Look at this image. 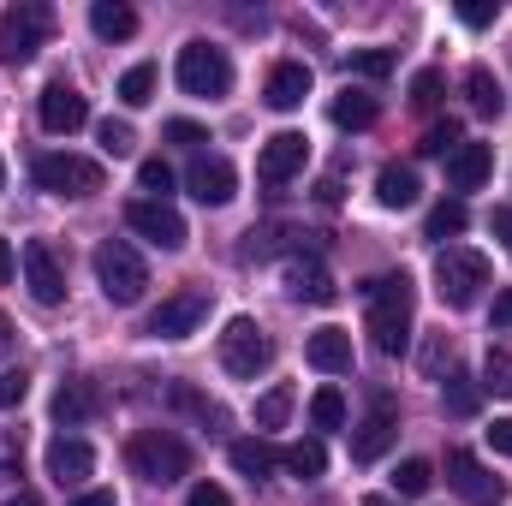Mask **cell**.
<instances>
[{
    "label": "cell",
    "instance_id": "4dcf8cb0",
    "mask_svg": "<svg viewBox=\"0 0 512 506\" xmlns=\"http://www.w3.org/2000/svg\"><path fill=\"white\" fill-rule=\"evenodd\" d=\"M227 453H233V471H239V477H268V471H274V453H268V447H262V441H251V435H245V441H233V447H227Z\"/></svg>",
    "mask_w": 512,
    "mask_h": 506
},
{
    "label": "cell",
    "instance_id": "f35d334b",
    "mask_svg": "<svg viewBox=\"0 0 512 506\" xmlns=\"http://www.w3.org/2000/svg\"><path fill=\"white\" fill-rule=\"evenodd\" d=\"M441 90H447V78H441L435 66H423V72L411 78V108H435V102H441Z\"/></svg>",
    "mask_w": 512,
    "mask_h": 506
},
{
    "label": "cell",
    "instance_id": "603a6c76",
    "mask_svg": "<svg viewBox=\"0 0 512 506\" xmlns=\"http://www.w3.org/2000/svg\"><path fill=\"white\" fill-rule=\"evenodd\" d=\"M328 120H334L340 131H370L376 120H382V102H376L370 90H352V84H346V90L334 96V108H328Z\"/></svg>",
    "mask_w": 512,
    "mask_h": 506
},
{
    "label": "cell",
    "instance_id": "5bb4252c",
    "mask_svg": "<svg viewBox=\"0 0 512 506\" xmlns=\"http://www.w3.org/2000/svg\"><path fill=\"white\" fill-rule=\"evenodd\" d=\"M36 114H42V131H54V137H72V131L90 126V102H84V96H78L66 78H54V84L42 90Z\"/></svg>",
    "mask_w": 512,
    "mask_h": 506
},
{
    "label": "cell",
    "instance_id": "d6986e66",
    "mask_svg": "<svg viewBox=\"0 0 512 506\" xmlns=\"http://www.w3.org/2000/svg\"><path fill=\"white\" fill-rule=\"evenodd\" d=\"M96 471V447L84 441V435H54L48 441V477L66 489V483H84Z\"/></svg>",
    "mask_w": 512,
    "mask_h": 506
},
{
    "label": "cell",
    "instance_id": "4fadbf2b",
    "mask_svg": "<svg viewBox=\"0 0 512 506\" xmlns=\"http://www.w3.org/2000/svg\"><path fill=\"white\" fill-rule=\"evenodd\" d=\"M304 161H310V137L304 131H274L262 143V155H256V179L262 185H286V179L304 173Z\"/></svg>",
    "mask_w": 512,
    "mask_h": 506
},
{
    "label": "cell",
    "instance_id": "db71d44e",
    "mask_svg": "<svg viewBox=\"0 0 512 506\" xmlns=\"http://www.w3.org/2000/svg\"><path fill=\"white\" fill-rule=\"evenodd\" d=\"M0 506H42V495H36V489H18V495H6Z\"/></svg>",
    "mask_w": 512,
    "mask_h": 506
},
{
    "label": "cell",
    "instance_id": "484cf974",
    "mask_svg": "<svg viewBox=\"0 0 512 506\" xmlns=\"http://www.w3.org/2000/svg\"><path fill=\"white\" fill-rule=\"evenodd\" d=\"M90 30L102 42H126V36H137V12H131L126 0H96L90 6Z\"/></svg>",
    "mask_w": 512,
    "mask_h": 506
},
{
    "label": "cell",
    "instance_id": "ba28073f",
    "mask_svg": "<svg viewBox=\"0 0 512 506\" xmlns=\"http://www.w3.org/2000/svg\"><path fill=\"white\" fill-rule=\"evenodd\" d=\"M48 30H54V12L36 6V0L0 12V60H6V66H24V60L48 42Z\"/></svg>",
    "mask_w": 512,
    "mask_h": 506
},
{
    "label": "cell",
    "instance_id": "74e56055",
    "mask_svg": "<svg viewBox=\"0 0 512 506\" xmlns=\"http://www.w3.org/2000/svg\"><path fill=\"white\" fill-rule=\"evenodd\" d=\"M465 137H459V120H441V126L423 131V143H417V155H453Z\"/></svg>",
    "mask_w": 512,
    "mask_h": 506
},
{
    "label": "cell",
    "instance_id": "d590c367",
    "mask_svg": "<svg viewBox=\"0 0 512 506\" xmlns=\"http://www.w3.org/2000/svg\"><path fill=\"white\" fill-rule=\"evenodd\" d=\"M483 387H489V393H507V399H512V352L489 346V358H483Z\"/></svg>",
    "mask_w": 512,
    "mask_h": 506
},
{
    "label": "cell",
    "instance_id": "cb8c5ba5",
    "mask_svg": "<svg viewBox=\"0 0 512 506\" xmlns=\"http://www.w3.org/2000/svg\"><path fill=\"white\" fill-rule=\"evenodd\" d=\"M167 405H173V411H185V417H197L203 429H227V405H215V399H209V393H197L191 381H173V387H167Z\"/></svg>",
    "mask_w": 512,
    "mask_h": 506
},
{
    "label": "cell",
    "instance_id": "2e32d148",
    "mask_svg": "<svg viewBox=\"0 0 512 506\" xmlns=\"http://www.w3.org/2000/svg\"><path fill=\"white\" fill-rule=\"evenodd\" d=\"M185 185H191V197H197L203 209H221V203H233L239 173H233V161H221V155H197V161L185 167Z\"/></svg>",
    "mask_w": 512,
    "mask_h": 506
},
{
    "label": "cell",
    "instance_id": "ab89813d",
    "mask_svg": "<svg viewBox=\"0 0 512 506\" xmlns=\"http://www.w3.org/2000/svg\"><path fill=\"white\" fill-rule=\"evenodd\" d=\"M477 399H483V393H477V381H471V376L447 381V411H453V417H471V411H477Z\"/></svg>",
    "mask_w": 512,
    "mask_h": 506
},
{
    "label": "cell",
    "instance_id": "836d02e7",
    "mask_svg": "<svg viewBox=\"0 0 512 506\" xmlns=\"http://www.w3.org/2000/svg\"><path fill=\"white\" fill-rule=\"evenodd\" d=\"M149 96H155V66L143 60V66H131L126 78H120V102L126 108H149Z\"/></svg>",
    "mask_w": 512,
    "mask_h": 506
},
{
    "label": "cell",
    "instance_id": "9a60e30c",
    "mask_svg": "<svg viewBox=\"0 0 512 506\" xmlns=\"http://www.w3.org/2000/svg\"><path fill=\"white\" fill-rule=\"evenodd\" d=\"M393 435H399L393 399L376 393V399H370V417H364V423H358V435H352V465H376L387 447H393Z\"/></svg>",
    "mask_w": 512,
    "mask_h": 506
},
{
    "label": "cell",
    "instance_id": "9c48e42d",
    "mask_svg": "<svg viewBox=\"0 0 512 506\" xmlns=\"http://www.w3.org/2000/svg\"><path fill=\"white\" fill-rule=\"evenodd\" d=\"M447 489L465 506H501L507 501V483H501L471 447H453V453H447Z\"/></svg>",
    "mask_w": 512,
    "mask_h": 506
},
{
    "label": "cell",
    "instance_id": "52a82bcc",
    "mask_svg": "<svg viewBox=\"0 0 512 506\" xmlns=\"http://www.w3.org/2000/svg\"><path fill=\"white\" fill-rule=\"evenodd\" d=\"M268 364H274V340L256 328L251 316H233L227 334H221V370L239 381H256Z\"/></svg>",
    "mask_w": 512,
    "mask_h": 506
},
{
    "label": "cell",
    "instance_id": "e0dca14e",
    "mask_svg": "<svg viewBox=\"0 0 512 506\" xmlns=\"http://www.w3.org/2000/svg\"><path fill=\"white\" fill-rule=\"evenodd\" d=\"M310 66L304 60H280L274 72H268V84H262V102L274 108V114H292V108H304V96H310Z\"/></svg>",
    "mask_w": 512,
    "mask_h": 506
},
{
    "label": "cell",
    "instance_id": "f6af8a7d",
    "mask_svg": "<svg viewBox=\"0 0 512 506\" xmlns=\"http://www.w3.org/2000/svg\"><path fill=\"white\" fill-rule=\"evenodd\" d=\"M185 506H233V495H227L221 483H191V495H185Z\"/></svg>",
    "mask_w": 512,
    "mask_h": 506
},
{
    "label": "cell",
    "instance_id": "ee69618b",
    "mask_svg": "<svg viewBox=\"0 0 512 506\" xmlns=\"http://www.w3.org/2000/svg\"><path fill=\"white\" fill-rule=\"evenodd\" d=\"M161 137H167V143H191V149H197V143H209V131L197 126V120H167Z\"/></svg>",
    "mask_w": 512,
    "mask_h": 506
},
{
    "label": "cell",
    "instance_id": "f1b7e54d",
    "mask_svg": "<svg viewBox=\"0 0 512 506\" xmlns=\"http://www.w3.org/2000/svg\"><path fill=\"white\" fill-rule=\"evenodd\" d=\"M429 489H435V465H429V459H399V465H393V495L417 501V495H429Z\"/></svg>",
    "mask_w": 512,
    "mask_h": 506
},
{
    "label": "cell",
    "instance_id": "9f6ffc18",
    "mask_svg": "<svg viewBox=\"0 0 512 506\" xmlns=\"http://www.w3.org/2000/svg\"><path fill=\"white\" fill-rule=\"evenodd\" d=\"M0 191H6V161H0Z\"/></svg>",
    "mask_w": 512,
    "mask_h": 506
},
{
    "label": "cell",
    "instance_id": "8992f818",
    "mask_svg": "<svg viewBox=\"0 0 512 506\" xmlns=\"http://www.w3.org/2000/svg\"><path fill=\"white\" fill-rule=\"evenodd\" d=\"M483 286H489V256L483 251H441L435 256V292H441V304L447 310H471L477 298H483Z\"/></svg>",
    "mask_w": 512,
    "mask_h": 506
},
{
    "label": "cell",
    "instance_id": "277c9868",
    "mask_svg": "<svg viewBox=\"0 0 512 506\" xmlns=\"http://www.w3.org/2000/svg\"><path fill=\"white\" fill-rule=\"evenodd\" d=\"M173 78H179V90H185V96L215 102V96H227V90H233V60H227V48H215V42H185V48H179Z\"/></svg>",
    "mask_w": 512,
    "mask_h": 506
},
{
    "label": "cell",
    "instance_id": "c3c4849f",
    "mask_svg": "<svg viewBox=\"0 0 512 506\" xmlns=\"http://www.w3.org/2000/svg\"><path fill=\"white\" fill-rule=\"evenodd\" d=\"M489 227H495V239L512 251V209H495V215H489Z\"/></svg>",
    "mask_w": 512,
    "mask_h": 506
},
{
    "label": "cell",
    "instance_id": "44dd1931",
    "mask_svg": "<svg viewBox=\"0 0 512 506\" xmlns=\"http://www.w3.org/2000/svg\"><path fill=\"white\" fill-rule=\"evenodd\" d=\"M304 358H310L322 376H346V370H352V334H346V328H316L310 346H304Z\"/></svg>",
    "mask_w": 512,
    "mask_h": 506
},
{
    "label": "cell",
    "instance_id": "4316f807",
    "mask_svg": "<svg viewBox=\"0 0 512 506\" xmlns=\"http://www.w3.org/2000/svg\"><path fill=\"white\" fill-rule=\"evenodd\" d=\"M465 96H471V108H477L483 120H501V108H507V96H501V84H495L489 66H471V72H465Z\"/></svg>",
    "mask_w": 512,
    "mask_h": 506
},
{
    "label": "cell",
    "instance_id": "30bf717a",
    "mask_svg": "<svg viewBox=\"0 0 512 506\" xmlns=\"http://www.w3.org/2000/svg\"><path fill=\"white\" fill-rule=\"evenodd\" d=\"M126 227L137 233V239H149L155 251H185V215L173 209V203H155V197H137V203H126Z\"/></svg>",
    "mask_w": 512,
    "mask_h": 506
},
{
    "label": "cell",
    "instance_id": "ffe728a7",
    "mask_svg": "<svg viewBox=\"0 0 512 506\" xmlns=\"http://www.w3.org/2000/svg\"><path fill=\"white\" fill-rule=\"evenodd\" d=\"M489 173H495V149H489V143H459V149L447 155V185H453V191H477Z\"/></svg>",
    "mask_w": 512,
    "mask_h": 506
},
{
    "label": "cell",
    "instance_id": "3957f363",
    "mask_svg": "<svg viewBox=\"0 0 512 506\" xmlns=\"http://www.w3.org/2000/svg\"><path fill=\"white\" fill-rule=\"evenodd\" d=\"M96 280H102V298L120 304V310H131L149 292V268H143V256L131 251L126 239H102L96 245Z\"/></svg>",
    "mask_w": 512,
    "mask_h": 506
},
{
    "label": "cell",
    "instance_id": "6da1fadb",
    "mask_svg": "<svg viewBox=\"0 0 512 506\" xmlns=\"http://www.w3.org/2000/svg\"><path fill=\"white\" fill-rule=\"evenodd\" d=\"M364 304H370L364 328H370L376 352H382V358H399V352L411 346V316H417V286H411V274H405V268H399V274H376V280L364 286Z\"/></svg>",
    "mask_w": 512,
    "mask_h": 506
},
{
    "label": "cell",
    "instance_id": "b9f144b4",
    "mask_svg": "<svg viewBox=\"0 0 512 506\" xmlns=\"http://www.w3.org/2000/svg\"><path fill=\"white\" fill-rule=\"evenodd\" d=\"M24 393H30V376H24V370H6V376H0V411H18Z\"/></svg>",
    "mask_w": 512,
    "mask_h": 506
},
{
    "label": "cell",
    "instance_id": "816d5d0a",
    "mask_svg": "<svg viewBox=\"0 0 512 506\" xmlns=\"http://www.w3.org/2000/svg\"><path fill=\"white\" fill-rule=\"evenodd\" d=\"M72 506H120V501H114V489H90V495H78Z\"/></svg>",
    "mask_w": 512,
    "mask_h": 506
},
{
    "label": "cell",
    "instance_id": "11a10c76",
    "mask_svg": "<svg viewBox=\"0 0 512 506\" xmlns=\"http://www.w3.org/2000/svg\"><path fill=\"white\" fill-rule=\"evenodd\" d=\"M364 506H399V501H387V495H370V501H364Z\"/></svg>",
    "mask_w": 512,
    "mask_h": 506
},
{
    "label": "cell",
    "instance_id": "681fc988",
    "mask_svg": "<svg viewBox=\"0 0 512 506\" xmlns=\"http://www.w3.org/2000/svg\"><path fill=\"white\" fill-rule=\"evenodd\" d=\"M18 274V256H12V239H0V286Z\"/></svg>",
    "mask_w": 512,
    "mask_h": 506
},
{
    "label": "cell",
    "instance_id": "7402d4cb",
    "mask_svg": "<svg viewBox=\"0 0 512 506\" xmlns=\"http://www.w3.org/2000/svg\"><path fill=\"white\" fill-rule=\"evenodd\" d=\"M102 405H108V399H102V387H96V381H66V387L54 393V417H60L66 429L90 423V417H96Z\"/></svg>",
    "mask_w": 512,
    "mask_h": 506
},
{
    "label": "cell",
    "instance_id": "bcb514c9",
    "mask_svg": "<svg viewBox=\"0 0 512 506\" xmlns=\"http://www.w3.org/2000/svg\"><path fill=\"white\" fill-rule=\"evenodd\" d=\"M447 364H453V346H447V340H429V346H423V370H429V376H441Z\"/></svg>",
    "mask_w": 512,
    "mask_h": 506
},
{
    "label": "cell",
    "instance_id": "7c38bea8",
    "mask_svg": "<svg viewBox=\"0 0 512 506\" xmlns=\"http://www.w3.org/2000/svg\"><path fill=\"white\" fill-rule=\"evenodd\" d=\"M24 286H30V298H36L42 310L66 304V262H60V251H54L48 239H30V245H24Z\"/></svg>",
    "mask_w": 512,
    "mask_h": 506
},
{
    "label": "cell",
    "instance_id": "83f0119b",
    "mask_svg": "<svg viewBox=\"0 0 512 506\" xmlns=\"http://www.w3.org/2000/svg\"><path fill=\"white\" fill-rule=\"evenodd\" d=\"M280 465H286V471H292L298 483H316V477L328 471V447H322L316 435H310V441H292V447L280 453Z\"/></svg>",
    "mask_w": 512,
    "mask_h": 506
},
{
    "label": "cell",
    "instance_id": "5b68a950",
    "mask_svg": "<svg viewBox=\"0 0 512 506\" xmlns=\"http://www.w3.org/2000/svg\"><path fill=\"white\" fill-rule=\"evenodd\" d=\"M30 179L54 197H96L102 191V161L72 155V149H48V155L30 161Z\"/></svg>",
    "mask_w": 512,
    "mask_h": 506
},
{
    "label": "cell",
    "instance_id": "f907efd6",
    "mask_svg": "<svg viewBox=\"0 0 512 506\" xmlns=\"http://www.w3.org/2000/svg\"><path fill=\"white\" fill-rule=\"evenodd\" d=\"M495 328H512V286L495 298Z\"/></svg>",
    "mask_w": 512,
    "mask_h": 506
},
{
    "label": "cell",
    "instance_id": "f5cc1de1",
    "mask_svg": "<svg viewBox=\"0 0 512 506\" xmlns=\"http://www.w3.org/2000/svg\"><path fill=\"white\" fill-rule=\"evenodd\" d=\"M12 346H18V328H12V322H6V310H0V358H6Z\"/></svg>",
    "mask_w": 512,
    "mask_h": 506
},
{
    "label": "cell",
    "instance_id": "7bdbcfd3",
    "mask_svg": "<svg viewBox=\"0 0 512 506\" xmlns=\"http://www.w3.org/2000/svg\"><path fill=\"white\" fill-rule=\"evenodd\" d=\"M459 24L465 30H489L495 24V6L489 0H459Z\"/></svg>",
    "mask_w": 512,
    "mask_h": 506
},
{
    "label": "cell",
    "instance_id": "f546056e",
    "mask_svg": "<svg viewBox=\"0 0 512 506\" xmlns=\"http://www.w3.org/2000/svg\"><path fill=\"white\" fill-rule=\"evenodd\" d=\"M310 429H346V393L340 387H316L310 393Z\"/></svg>",
    "mask_w": 512,
    "mask_h": 506
},
{
    "label": "cell",
    "instance_id": "60d3db41",
    "mask_svg": "<svg viewBox=\"0 0 512 506\" xmlns=\"http://www.w3.org/2000/svg\"><path fill=\"white\" fill-rule=\"evenodd\" d=\"M352 72H358V78H387V72H393V54H387V48H358V54H352Z\"/></svg>",
    "mask_w": 512,
    "mask_h": 506
},
{
    "label": "cell",
    "instance_id": "d4e9b609",
    "mask_svg": "<svg viewBox=\"0 0 512 506\" xmlns=\"http://www.w3.org/2000/svg\"><path fill=\"white\" fill-rule=\"evenodd\" d=\"M417 197H423V185H417V173H411V167L387 161L382 173H376V203H382V209H411Z\"/></svg>",
    "mask_w": 512,
    "mask_h": 506
},
{
    "label": "cell",
    "instance_id": "7dc6e473",
    "mask_svg": "<svg viewBox=\"0 0 512 506\" xmlns=\"http://www.w3.org/2000/svg\"><path fill=\"white\" fill-rule=\"evenodd\" d=\"M489 447H495V453H512V417H495V423H489Z\"/></svg>",
    "mask_w": 512,
    "mask_h": 506
},
{
    "label": "cell",
    "instance_id": "8fae6325",
    "mask_svg": "<svg viewBox=\"0 0 512 506\" xmlns=\"http://www.w3.org/2000/svg\"><path fill=\"white\" fill-rule=\"evenodd\" d=\"M203 322H209V292L185 286V292L161 298V310L149 316V340H191Z\"/></svg>",
    "mask_w": 512,
    "mask_h": 506
},
{
    "label": "cell",
    "instance_id": "ac0fdd59",
    "mask_svg": "<svg viewBox=\"0 0 512 506\" xmlns=\"http://www.w3.org/2000/svg\"><path fill=\"white\" fill-rule=\"evenodd\" d=\"M286 292H292L298 304H334V298H340L334 274H328L316 256H286Z\"/></svg>",
    "mask_w": 512,
    "mask_h": 506
},
{
    "label": "cell",
    "instance_id": "e575fe53",
    "mask_svg": "<svg viewBox=\"0 0 512 506\" xmlns=\"http://www.w3.org/2000/svg\"><path fill=\"white\" fill-rule=\"evenodd\" d=\"M137 185H143L155 203H167V191H173V167H167L161 155H149V161H137Z\"/></svg>",
    "mask_w": 512,
    "mask_h": 506
},
{
    "label": "cell",
    "instance_id": "d6a6232c",
    "mask_svg": "<svg viewBox=\"0 0 512 506\" xmlns=\"http://www.w3.org/2000/svg\"><path fill=\"white\" fill-rule=\"evenodd\" d=\"M286 417H292V387H286V381H274V387L256 399V429H280Z\"/></svg>",
    "mask_w": 512,
    "mask_h": 506
},
{
    "label": "cell",
    "instance_id": "1f68e13d",
    "mask_svg": "<svg viewBox=\"0 0 512 506\" xmlns=\"http://www.w3.org/2000/svg\"><path fill=\"white\" fill-rule=\"evenodd\" d=\"M465 227H471V209H465L459 197H453V203H435V209H429V239H459Z\"/></svg>",
    "mask_w": 512,
    "mask_h": 506
},
{
    "label": "cell",
    "instance_id": "7a4b0ae2",
    "mask_svg": "<svg viewBox=\"0 0 512 506\" xmlns=\"http://www.w3.org/2000/svg\"><path fill=\"white\" fill-rule=\"evenodd\" d=\"M131 471L137 477H149V483H179V477H191V447L173 435V429H137L126 447Z\"/></svg>",
    "mask_w": 512,
    "mask_h": 506
},
{
    "label": "cell",
    "instance_id": "8d00e7d4",
    "mask_svg": "<svg viewBox=\"0 0 512 506\" xmlns=\"http://www.w3.org/2000/svg\"><path fill=\"white\" fill-rule=\"evenodd\" d=\"M96 143H102V155H114V161L137 149V137H131L126 120H102V126H96Z\"/></svg>",
    "mask_w": 512,
    "mask_h": 506
}]
</instances>
